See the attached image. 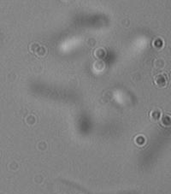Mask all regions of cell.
Returning <instances> with one entry per match:
<instances>
[{"label":"cell","mask_w":171,"mask_h":194,"mask_svg":"<svg viewBox=\"0 0 171 194\" xmlns=\"http://www.w3.org/2000/svg\"><path fill=\"white\" fill-rule=\"evenodd\" d=\"M155 82L158 86H164L166 84V77L164 74L157 75L155 78Z\"/></svg>","instance_id":"obj_1"}]
</instances>
